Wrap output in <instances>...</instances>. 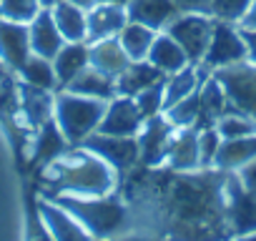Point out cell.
Masks as SVG:
<instances>
[{
  "mask_svg": "<svg viewBox=\"0 0 256 241\" xmlns=\"http://www.w3.org/2000/svg\"><path fill=\"white\" fill-rule=\"evenodd\" d=\"M228 171L196 168V171H151L136 174L138 198H144L164 234L181 238H226V204L224 181Z\"/></svg>",
  "mask_w": 256,
  "mask_h": 241,
  "instance_id": "1",
  "label": "cell"
},
{
  "mask_svg": "<svg viewBox=\"0 0 256 241\" xmlns=\"http://www.w3.org/2000/svg\"><path fill=\"white\" fill-rule=\"evenodd\" d=\"M46 194H76V196H108L113 188L110 166L93 151H66L48 166H43Z\"/></svg>",
  "mask_w": 256,
  "mask_h": 241,
  "instance_id": "2",
  "label": "cell"
},
{
  "mask_svg": "<svg viewBox=\"0 0 256 241\" xmlns=\"http://www.w3.org/2000/svg\"><path fill=\"white\" fill-rule=\"evenodd\" d=\"M46 198L60 204L90 236H113L128 221V208L116 198L76 194H46Z\"/></svg>",
  "mask_w": 256,
  "mask_h": 241,
  "instance_id": "3",
  "label": "cell"
},
{
  "mask_svg": "<svg viewBox=\"0 0 256 241\" xmlns=\"http://www.w3.org/2000/svg\"><path fill=\"white\" fill-rule=\"evenodd\" d=\"M106 103L100 98H88V96H78L70 90H60L53 100V118L60 126L63 136L68 138L70 146H80V141L86 136H90L100 118L106 113Z\"/></svg>",
  "mask_w": 256,
  "mask_h": 241,
  "instance_id": "4",
  "label": "cell"
},
{
  "mask_svg": "<svg viewBox=\"0 0 256 241\" xmlns=\"http://www.w3.org/2000/svg\"><path fill=\"white\" fill-rule=\"evenodd\" d=\"M224 204H226V226L231 236L256 238V194H251L236 176L226 174L224 181Z\"/></svg>",
  "mask_w": 256,
  "mask_h": 241,
  "instance_id": "5",
  "label": "cell"
},
{
  "mask_svg": "<svg viewBox=\"0 0 256 241\" xmlns=\"http://www.w3.org/2000/svg\"><path fill=\"white\" fill-rule=\"evenodd\" d=\"M214 23L216 20L204 13H178L166 26V33L184 48L188 60L194 66H198L206 56V48H208V40L214 33Z\"/></svg>",
  "mask_w": 256,
  "mask_h": 241,
  "instance_id": "6",
  "label": "cell"
},
{
  "mask_svg": "<svg viewBox=\"0 0 256 241\" xmlns=\"http://www.w3.org/2000/svg\"><path fill=\"white\" fill-rule=\"evenodd\" d=\"M83 148L93 151L96 156H100L108 166H113L120 174H128L131 168L138 166V141L136 136H106L93 131L90 136H86L80 141Z\"/></svg>",
  "mask_w": 256,
  "mask_h": 241,
  "instance_id": "7",
  "label": "cell"
},
{
  "mask_svg": "<svg viewBox=\"0 0 256 241\" xmlns=\"http://www.w3.org/2000/svg\"><path fill=\"white\" fill-rule=\"evenodd\" d=\"M241 60H246V43L241 38L238 26L236 23H226V20H216L201 66H206L208 70H216V68H224V66H231V63H241Z\"/></svg>",
  "mask_w": 256,
  "mask_h": 241,
  "instance_id": "8",
  "label": "cell"
},
{
  "mask_svg": "<svg viewBox=\"0 0 256 241\" xmlns=\"http://www.w3.org/2000/svg\"><path fill=\"white\" fill-rule=\"evenodd\" d=\"M174 126L168 124L166 116H151L144 120V126L136 136L138 141V166H148L156 168L161 166V161L168 156V146H171V136H174Z\"/></svg>",
  "mask_w": 256,
  "mask_h": 241,
  "instance_id": "9",
  "label": "cell"
},
{
  "mask_svg": "<svg viewBox=\"0 0 256 241\" xmlns=\"http://www.w3.org/2000/svg\"><path fill=\"white\" fill-rule=\"evenodd\" d=\"M144 116L138 110V106L134 103V98L128 96H113L106 103V113L98 124V134L106 136H138L141 126H144Z\"/></svg>",
  "mask_w": 256,
  "mask_h": 241,
  "instance_id": "10",
  "label": "cell"
},
{
  "mask_svg": "<svg viewBox=\"0 0 256 241\" xmlns=\"http://www.w3.org/2000/svg\"><path fill=\"white\" fill-rule=\"evenodd\" d=\"M30 56V36L28 23H16L8 18H0V60L16 73Z\"/></svg>",
  "mask_w": 256,
  "mask_h": 241,
  "instance_id": "11",
  "label": "cell"
},
{
  "mask_svg": "<svg viewBox=\"0 0 256 241\" xmlns=\"http://www.w3.org/2000/svg\"><path fill=\"white\" fill-rule=\"evenodd\" d=\"M28 36H30V53H36L40 58H48V60H53L56 53L66 43V38L60 36V30H58V26L53 20L50 8L38 10V16L28 23Z\"/></svg>",
  "mask_w": 256,
  "mask_h": 241,
  "instance_id": "12",
  "label": "cell"
},
{
  "mask_svg": "<svg viewBox=\"0 0 256 241\" xmlns=\"http://www.w3.org/2000/svg\"><path fill=\"white\" fill-rule=\"evenodd\" d=\"M53 100L56 98H50V90L30 86L26 80L18 83V120L23 116L26 126L30 128L43 126L48 118H53Z\"/></svg>",
  "mask_w": 256,
  "mask_h": 241,
  "instance_id": "13",
  "label": "cell"
},
{
  "mask_svg": "<svg viewBox=\"0 0 256 241\" xmlns=\"http://www.w3.org/2000/svg\"><path fill=\"white\" fill-rule=\"evenodd\" d=\"M88 33H86V43H96L103 38H116L120 33V28L128 23L126 16V6H113V3H96L88 13Z\"/></svg>",
  "mask_w": 256,
  "mask_h": 241,
  "instance_id": "14",
  "label": "cell"
},
{
  "mask_svg": "<svg viewBox=\"0 0 256 241\" xmlns=\"http://www.w3.org/2000/svg\"><path fill=\"white\" fill-rule=\"evenodd\" d=\"M128 20L141 23L151 30H166V26L178 16L174 0H128L126 6Z\"/></svg>",
  "mask_w": 256,
  "mask_h": 241,
  "instance_id": "15",
  "label": "cell"
},
{
  "mask_svg": "<svg viewBox=\"0 0 256 241\" xmlns=\"http://www.w3.org/2000/svg\"><path fill=\"white\" fill-rule=\"evenodd\" d=\"M38 211H40V224L46 226L50 238H90V234L60 204L50 198H40Z\"/></svg>",
  "mask_w": 256,
  "mask_h": 241,
  "instance_id": "16",
  "label": "cell"
},
{
  "mask_svg": "<svg viewBox=\"0 0 256 241\" xmlns=\"http://www.w3.org/2000/svg\"><path fill=\"white\" fill-rule=\"evenodd\" d=\"M168 168L174 171H196L198 166V128L186 126V128H176L171 136V146H168Z\"/></svg>",
  "mask_w": 256,
  "mask_h": 241,
  "instance_id": "17",
  "label": "cell"
},
{
  "mask_svg": "<svg viewBox=\"0 0 256 241\" xmlns=\"http://www.w3.org/2000/svg\"><path fill=\"white\" fill-rule=\"evenodd\" d=\"M68 138L63 136L60 126L56 124V118H48L43 126H38V136L33 138V154H30V164L33 166H48L50 161H56L58 156H63L68 151Z\"/></svg>",
  "mask_w": 256,
  "mask_h": 241,
  "instance_id": "18",
  "label": "cell"
},
{
  "mask_svg": "<svg viewBox=\"0 0 256 241\" xmlns=\"http://www.w3.org/2000/svg\"><path fill=\"white\" fill-rule=\"evenodd\" d=\"M88 63L93 68H98L100 73H106L110 78H118L128 68L131 58L126 56L118 38H103V40L88 43Z\"/></svg>",
  "mask_w": 256,
  "mask_h": 241,
  "instance_id": "19",
  "label": "cell"
},
{
  "mask_svg": "<svg viewBox=\"0 0 256 241\" xmlns=\"http://www.w3.org/2000/svg\"><path fill=\"white\" fill-rule=\"evenodd\" d=\"M166 73H161L154 63L148 60H131L128 68L116 78V96H128L134 98L138 90L154 86V83H161Z\"/></svg>",
  "mask_w": 256,
  "mask_h": 241,
  "instance_id": "20",
  "label": "cell"
},
{
  "mask_svg": "<svg viewBox=\"0 0 256 241\" xmlns=\"http://www.w3.org/2000/svg\"><path fill=\"white\" fill-rule=\"evenodd\" d=\"M60 90H70L78 96H88V98H100V100H110L116 96V78L100 73L98 68H93L90 63Z\"/></svg>",
  "mask_w": 256,
  "mask_h": 241,
  "instance_id": "21",
  "label": "cell"
},
{
  "mask_svg": "<svg viewBox=\"0 0 256 241\" xmlns=\"http://www.w3.org/2000/svg\"><path fill=\"white\" fill-rule=\"evenodd\" d=\"M251 158H256V134L254 136H241V138H224L218 151H216L214 168L238 171Z\"/></svg>",
  "mask_w": 256,
  "mask_h": 241,
  "instance_id": "22",
  "label": "cell"
},
{
  "mask_svg": "<svg viewBox=\"0 0 256 241\" xmlns=\"http://www.w3.org/2000/svg\"><path fill=\"white\" fill-rule=\"evenodd\" d=\"M148 63H154L161 73H176V70H181V68H186L191 60H188V56L184 53V48L164 30L161 36H156L154 38V46H151V50H148V58H146Z\"/></svg>",
  "mask_w": 256,
  "mask_h": 241,
  "instance_id": "23",
  "label": "cell"
},
{
  "mask_svg": "<svg viewBox=\"0 0 256 241\" xmlns=\"http://www.w3.org/2000/svg\"><path fill=\"white\" fill-rule=\"evenodd\" d=\"M88 66V43H63V48L53 58V68L58 76V86L66 88L83 68Z\"/></svg>",
  "mask_w": 256,
  "mask_h": 241,
  "instance_id": "24",
  "label": "cell"
},
{
  "mask_svg": "<svg viewBox=\"0 0 256 241\" xmlns=\"http://www.w3.org/2000/svg\"><path fill=\"white\" fill-rule=\"evenodd\" d=\"M50 13H53V20H56L60 36L66 38V43H80V40H86V33H88L86 10H80L78 6L68 3V0H60L58 6L50 8Z\"/></svg>",
  "mask_w": 256,
  "mask_h": 241,
  "instance_id": "25",
  "label": "cell"
},
{
  "mask_svg": "<svg viewBox=\"0 0 256 241\" xmlns=\"http://www.w3.org/2000/svg\"><path fill=\"white\" fill-rule=\"evenodd\" d=\"M116 38H118V43L123 46L126 56L131 58V60H146V58H148V50H151V46H154L156 30H151V28H146V26H141V23L128 20Z\"/></svg>",
  "mask_w": 256,
  "mask_h": 241,
  "instance_id": "26",
  "label": "cell"
},
{
  "mask_svg": "<svg viewBox=\"0 0 256 241\" xmlns=\"http://www.w3.org/2000/svg\"><path fill=\"white\" fill-rule=\"evenodd\" d=\"M18 73H20L23 80L30 83V86H38V88H46V90H56V88H58V76H56L53 60L40 58V56H36V53L28 56V60L23 63V68H20Z\"/></svg>",
  "mask_w": 256,
  "mask_h": 241,
  "instance_id": "27",
  "label": "cell"
},
{
  "mask_svg": "<svg viewBox=\"0 0 256 241\" xmlns=\"http://www.w3.org/2000/svg\"><path fill=\"white\" fill-rule=\"evenodd\" d=\"M13 68L0 60V120L8 126L18 120V83L13 80Z\"/></svg>",
  "mask_w": 256,
  "mask_h": 241,
  "instance_id": "28",
  "label": "cell"
},
{
  "mask_svg": "<svg viewBox=\"0 0 256 241\" xmlns=\"http://www.w3.org/2000/svg\"><path fill=\"white\" fill-rule=\"evenodd\" d=\"M164 113H166L168 124L174 128H186V126L198 128V120H201V98H198V90H194L191 96L181 98L174 106H168Z\"/></svg>",
  "mask_w": 256,
  "mask_h": 241,
  "instance_id": "29",
  "label": "cell"
},
{
  "mask_svg": "<svg viewBox=\"0 0 256 241\" xmlns=\"http://www.w3.org/2000/svg\"><path fill=\"white\" fill-rule=\"evenodd\" d=\"M216 131L221 138H241V136H254L256 134V118L246 113H226L216 120Z\"/></svg>",
  "mask_w": 256,
  "mask_h": 241,
  "instance_id": "30",
  "label": "cell"
},
{
  "mask_svg": "<svg viewBox=\"0 0 256 241\" xmlns=\"http://www.w3.org/2000/svg\"><path fill=\"white\" fill-rule=\"evenodd\" d=\"M40 10L38 0H0V18L16 23H30Z\"/></svg>",
  "mask_w": 256,
  "mask_h": 241,
  "instance_id": "31",
  "label": "cell"
},
{
  "mask_svg": "<svg viewBox=\"0 0 256 241\" xmlns=\"http://www.w3.org/2000/svg\"><path fill=\"white\" fill-rule=\"evenodd\" d=\"M164 80L161 83H154V86H148V88H144V90H138L134 96V103L138 106V110H141L144 118H151V116L164 113Z\"/></svg>",
  "mask_w": 256,
  "mask_h": 241,
  "instance_id": "32",
  "label": "cell"
},
{
  "mask_svg": "<svg viewBox=\"0 0 256 241\" xmlns=\"http://www.w3.org/2000/svg\"><path fill=\"white\" fill-rule=\"evenodd\" d=\"M221 141L224 138L216 131V126L198 128V166L201 168H211L214 166V158H216V151H218Z\"/></svg>",
  "mask_w": 256,
  "mask_h": 241,
  "instance_id": "33",
  "label": "cell"
},
{
  "mask_svg": "<svg viewBox=\"0 0 256 241\" xmlns=\"http://www.w3.org/2000/svg\"><path fill=\"white\" fill-rule=\"evenodd\" d=\"M254 0H211V18L226 20V23H238L246 10L251 8Z\"/></svg>",
  "mask_w": 256,
  "mask_h": 241,
  "instance_id": "34",
  "label": "cell"
},
{
  "mask_svg": "<svg viewBox=\"0 0 256 241\" xmlns=\"http://www.w3.org/2000/svg\"><path fill=\"white\" fill-rule=\"evenodd\" d=\"M178 13H204L211 16V0H174Z\"/></svg>",
  "mask_w": 256,
  "mask_h": 241,
  "instance_id": "35",
  "label": "cell"
},
{
  "mask_svg": "<svg viewBox=\"0 0 256 241\" xmlns=\"http://www.w3.org/2000/svg\"><path fill=\"white\" fill-rule=\"evenodd\" d=\"M236 176H238V181H241L251 194H256V158H251L246 166H241V168L236 171Z\"/></svg>",
  "mask_w": 256,
  "mask_h": 241,
  "instance_id": "36",
  "label": "cell"
},
{
  "mask_svg": "<svg viewBox=\"0 0 256 241\" xmlns=\"http://www.w3.org/2000/svg\"><path fill=\"white\" fill-rule=\"evenodd\" d=\"M238 30H241V38L246 43V60L256 66V28H241L238 26Z\"/></svg>",
  "mask_w": 256,
  "mask_h": 241,
  "instance_id": "37",
  "label": "cell"
},
{
  "mask_svg": "<svg viewBox=\"0 0 256 241\" xmlns=\"http://www.w3.org/2000/svg\"><path fill=\"white\" fill-rule=\"evenodd\" d=\"M236 26H241V28H256V0L251 3V8L246 10V16H244Z\"/></svg>",
  "mask_w": 256,
  "mask_h": 241,
  "instance_id": "38",
  "label": "cell"
},
{
  "mask_svg": "<svg viewBox=\"0 0 256 241\" xmlns=\"http://www.w3.org/2000/svg\"><path fill=\"white\" fill-rule=\"evenodd\" d=\"M68 3H73V6H78L80 10H86V13H88V10L98 3V0H68Z\"/></svg>",
  "mask_w": 256,
  "mask_h": 241,
  "instance_id": "39",
  "label": "cell"
},
{
  "mask_svg": "<svg viewBox=\"0 0 256 241\" xmlns=\"http://www.w3.org/2000/svg\"><path fill=\"white\" fill-rule=\"evenodd\" d=\"M38 3H40V8H53V6L60 3V0H38Z\"/></svg>",
  "mask_w": 256,
  "mask_h": 241,
  "instance_id": "40",
  "label": "cell"
},
{
  "mask_svg": "<svg viewBox=\"0 0 256 241\" xmlns=\"http://www.w3.org/2000/svg\"><path fill=\"white\" fill-rule=\"evenodd\" d=\"M98 3H113V6H128V0H98Z\"/></svg>",
  "mask_w": 256,
  "mask_h": 241,
  "instance_id": "41",
  "label": "cell"
}]
</instances>
